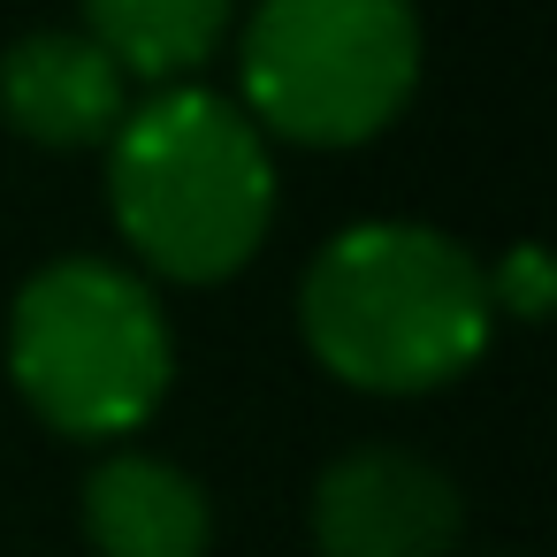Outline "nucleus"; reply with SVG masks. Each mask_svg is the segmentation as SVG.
I'll return each mask as SVG.
<instances>
[{"label": "nucleus", "instance_id": "obj_1", "mask_svg": "<svg viewBox=\"0 0 557 557\" xmlns=\"http://www.w3.org/2000/svg\"><path fill=\"white\" fill-rule=\"evenodd\" d=\"M488 268L428 222H351L321 245L298 290L313 359L374 397L458 382L488 344Z\"/></svg>", "mask_w": 557, "mask_h": 557}, {"label": "nucleus", "instance_id": "obj_2", "mask_svg": "<svg viewBox=\"0 0 557 557\" xmlns=\"http://www.w3.org/2000/svg\"><path fill=\"white\" fill-rule=\"evenodd\" d=\"M108 207L146 268L176 283L237 275L275 222V161L252 115L207 85L153 92L108 138Z\"/></svg>", "mask_w": 557, "mask_h": 557}, {"label": "nucleus", "instance_id": "obj_3", "mask_svg": "<svg viewBox=\"0 0 557 557\" xmlns=\"http://www.w3.org/2000/svg\"><path fill=\"white\" fill-rule=\"evenodd\" d=\"M9 374L62 435H131L176 374L153 290L115 260H54L9 306Z\"/></svg>", "mask_w": 557, "mask_h": 557}, {"label": "nucleus", "instance_id": "obj_4", "mask_svg": "<svg viewBox=\"0 0 557 557\" xmlns=\"http://www.w3.org/2000/svg\"><path fill=\"white\" fill-rule=\"evenodd\" d=\"M252 131L298 146H367L420 85V24L397 0H275L237 39Z\"/></svg>", "mask_w": 557, "mask_h": 557}, {"label": "nucleus", "instance_id": "obj_5", "mask_svg": "<svg viewBox=\"0 0 557 557\" xmlns=\"http://www.w3.org/2000/svg\"><path fill=\"white\" fill-rule=\"evenodd\" d=\"M466 504L443 466L412 450H344L313 481V549L321 557H450Z\"/></svg>", "mask_w": 557, "mask_h": 557}, {"label": "nucleus", "instance_id": "obj_6", "mask_svg": "<svg viewBox=\"0 0 557 557\" xmlns=\"http://www.w3.org/2000/svg\"><path fill=\"white\" fill-rule=\"evenodd\" d=\"M0 115L39 146H108L131 115V85L85 32H32L0 54Z\"/></svg>", "mask_w": 557, "mask_h": 557}, {"label": "nucleus", "instance_id": "obj_7", "mask_svg": "<svg viewBox=\"0 0 557 557\" xmlns=\"http://www.w3.org/2000/svg\"><path fill=\"white\" fill-rule=\"evenodd\" d=\"M85 534L100 557H207V488L146 450L108 458L85 481Z\"/></svg>", "mask_w": 557, "mask_h": 557}, {"label": "nucleus", "instance_id": "obj_8", "mask_svg": "<svg viewBox=\"0 0 557 557\" xmlns=\"http://www.w3.org/2000/svg\"><path fill=\"white\" fill-rule=\"evenodd\" d=\"M77 32L123 70V85L138 77V85L176 92L230 39V9H222V0H100Z\"/></svg>", "mask_w": 557, "mask_h": 557}, {"label": "nucleus", "instance_id": "obj_9", "mask_svg": "<svg viewBox=\"0 0 557 557\" xmlns=\"http://www.w3.org/2000/svg\"><path fill=\"white\" fill-rule=\"evenodd\" d=\"M557 298V275H549V252L542 245H511L496 268H488V306L519 313V321H542Z\"/></svg>", "mask_w": 557, "mask_h": 557}]
</instances>
